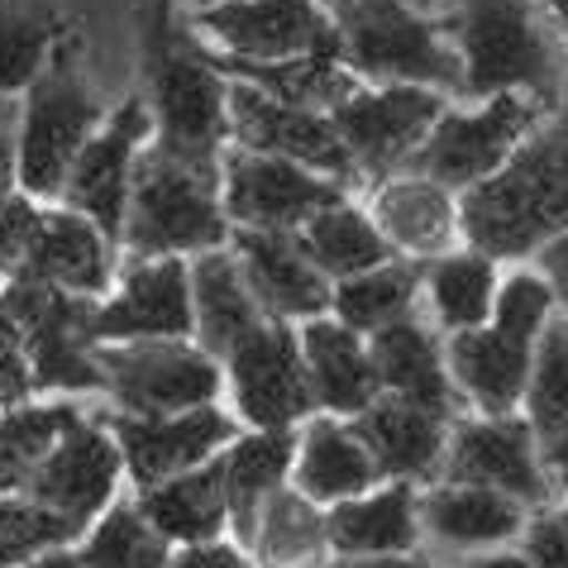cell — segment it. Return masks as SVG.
Instances as JSON below:
<instances>
[{
  "instance_id": "3",
  "label": "cell",
  "mask_w": 568,
  "mask_h": 568,
  "mask_svg": "<svg viewBox=\"0 0 568 568\" xmlns=\"http://www.w3.org/2000/svg\"><path fill=\"white\" fill-rule=\"evenodd\" d=\"M535 6L540 0H459V10L439 20L464 62L468 97L493 101L520 91L549 110L564 101L568 62Z\"/></svg>"
},
{
  "instance_id": "10",
  "label": "cell",
  "mask_w": 568,
  "mask_h": 568,
  "mask_svg": "<svg viewBox=\"0 0 568 568\" xmlns=\"http://www.w3.org/2000/svg\"><path fill=\"white\" fill-rule=\"evenodd\" d=\"M10 306L24 321L29 368H34V392H105L101 344L91 335L97 321V296H72L39 282H6Z\"/></svg>"
},
{
  "instance_id": "33",
  "label": "cell",
  "mask_w": 568,
  "mask_h": 568,
  "mask_svg": "<svg viewBox=\"0 0 568 568\" xmlns=\"http://www.w3.org/2000/svg\"><path fill=\"white\" fill-rule=\"evenodd\" d=\"M139 511L149 516V526L163 535L168 545H206L220 540L230 526V507H225V483H220L215 459L201 468H186L168 483L144 487Z\"/></svg>"
},
{
  "instance_id": "54",
  "label": "cell",
  "mask_w": 568,
  "mask_h": 568,
  "mask_svg": "<svg viewBox=\"0 0 568 568\" xmlns=\"http://www.w3.org/2000/svg\"><path fill=\"white\" fill-rule=\"evenodd\" d=\"M172 6H192V10H211V6H225V0H172Z\"/></svg>"
},
{
  "instance_id": "2",
  "label": "cell",
  "mask_w": 568,
  "mask_h": 568,
  "mask_svg": "<svg viewBox=\"0 0 568 568\" xmlns=\"http://www.w3.org/2000/svg\"><path fill=\"white\" fill-rule=\"evenodd\" d=\"M464 240L487 258H526L568 230V91L493 178L459 196Z\"/></svg>"
},
{
  "instance_id": "28",
  "label": "cell",
  "mask_w": 568,
  "mask_h": 568,
  "mask_svg": "<svg viewBox=\"0 0 568 568\" xmlns=\"http://www.w3.org/2000/svg\"><path fill=\"white\" fill-rule=\"evenodd\" d=\"M373 483H377V464L368 445L358 439L354 420H339V416L306 420L302 439H296L292 487H302L321 507H339L349 497L373 493Z\"/></svg>"
},
{
  "instance_id": "27",
  "label": "cell",
  "mask_w": 568,
  "mask_h": 568,
  "mask_svg": "<svg viewBox=\"0 0 568 568\" xmlns=\"http://www.w3.org/2000/svg\"><path fill=\"white\" fill-rule=\"evenodd\" d=\"M292 464H296L292 430H248V435H234L230 445L215 454L220 483H225L230 530L240 535V545H254L263 501L292 478Z\"/></svg>"
},
{
  "instance_id": "46",
  "label": "cell",
  "mask_w": 568,
  "mask_h": 568,
  "mask_svg": "<svg viewBox=\"0 0 568 568\" xmlns=\"http://www.w3.org/2000/svg\"><path fill=\"white\" fill-rule=\"evenodd\" d=\"M10 182H20V115L0 97V196H10Z\"/></svg>"
},
{
  "instance_id": "22",
  "label": "cell",
  "mask_w": 568,
  "mask_h": 568,
  "mask_svg": "<svg viewBox=\"0 0 568 568\" xmlns=\"http://www.w3.org/2000/svg\"><path fill=\"white\" fill-rule=\"evenodd\" d=\"M110 248L115 244L82 211H43L34 234H29L24 258L10 277L58 287L72 296H101L110 287V267H115Z\"/></svg>"
},
{
  "instance_id": "32",
  "label": "cell",
  "mask_w": 568,
  "mask_h": 568,
  "mask_svg": "<svg viewBox=\"0 0 568 568\" xmlns=\"http://www.w3.org/2000/svg\"><path fill=\"white\" fill-rule=\"evenodd\" d=\"M420 520L445 545L487 549V545H501L511 535H520L526 501L497 493V487H478V483H439L420 497Z\"/></svg>"
},
{
  "instance_id": "24",
  "label": "cell",
  "mask_w": 568,
  "mask_h": 568,
  "mask_svg": "<svg viewBox=\"0 0 568 568\" xmlns=\"http://www.w3.org/2000/svg\"><path fill=\"white\" fill-rule=\"evenodd\" d=\"M302 358H306L315 406L325 416L354 420L358 412H368L383 397V377H377L373 349L363 344L358 329L335 321V315H315V321L302 325Z\"/></svg>"
},
{
  "instance_id": "29",
  "label": "cell",
  "mask_w": 568,
  "mask_h": 568,
  "mask_svg": "<svg viewBox=\"0 0 568 568\" xmlns=\"http://www.w3.org/2000/svg\"><path fill=\"white\" fill-rule=\"evenodd\" d=\"M215 62L230 82L258 87L263 97L302 105V110H335L358 91V77L344 68L339 34L321 43V49L282 58V62H248V58H225V53H215Z\"/></svg>"
},
{
  "instance_id": "5",
  "label": "cell",
  "mask_w": 568,
  "mask_h": 568,
  "mask_svg": "<svg viewBox=\"0 0 568 568\" xmlns=\"http://www.w3.org/2000/svg\"><path fill=\"white\" fill-rule=\"evenodd\" d=\"M335 29L344 68L358 82L464 91V62L439 20H425L406 0H335Z\"/></svg>"
},
{
  "instance_id": "14",
  "label": "cell",
  "mask_w": 568,
  "mask_h": 568,
  "mask_svg": "<svg viewBox=\"0 0 568 568\" xmlns=\"http://www.w3.org/2000/svg\"><path fill=\"white\" fill-rule=\"evenodd\" d=\"M144 144H149V105L130 97L87 139V149L77 153V163H72L68 186H62L68 211H82L110 244L124 240L134 163H139V153H144Z\"/></svg>"
},
{
  "instance_id": "15",
  "label": "cell",
  "mask_w": 568,
  "mask_h": 568,
  "mask_svg": "<svg viewBox=\"0 0 568 568\" xmlns=\"http://www.w3.org/2000/svg\"><path fill=\"white\" fill-rule=\"evenodd\" d=\"M230 139L248 153L287 158V163L325 172V178H335V182H349L358 172L329 115L273 101V97H263L258 87H244V82L230 87Z\"/></svg>"
},
{
  "instance_id": "47",
  "label": "cell",
  "mask_w": 568,
  "mask_h": 568,
  "mask_svg": "<svg viewBox=\"0 0 568 568\" xmlns=\"http://www.w3.org/2000/svg\"><path fill=\"white\" fill-rule=\"evenodd\" d=\"M172 568H254L244 559L240 545L230 540H206V545H186L178 559H172Z\"/></svg>"
},
{
  "instance_id": "34",
  "label": "cell",
  "mask_w": 568,
  "mask_h": 568,
  "mask_svg": "<svg viewBox=\"0 0 568 568\" xmlns=\"http://www.w3.org/2000/svg\"><path fill=\"white\" fill-rule=\"evenodd\" d=\"M296 240H302L306 258L321 267L329 282L373 273V267H383V263L397 258V248H392L387 234L373 225V215L354 211L349 201H339V206L311 215L306 225L296 230Z\"/></svg>"
},
{
  "instance_id": "25",
  "label": "cell",
  "mask_w": 568,
  "mask_h": 568,
  "mask_svg": "<svg viewBox=\"0 0 568 568\" xmlns=\"http://www.w3.org/2000/svg\"><path fill=\"white\" fill-rule=\"evenodd\" d=\"M368 349H373V363H377V377H383L387 397L425 406V412H435L445 420L459 412V387H454L449 358L439 354L435 335L416 321V315H402V321H392V325L377 329V335H368Z\"/></svg>"
},
{
  "instance_id": "35",
  "label": "cell",
  "mask_w": 568,
  "mask_h": 568,
  "mask_svg": "<svg viewBox=\"0 0 568 568\" xmlns=\"http://www.w3.org/2000/svg\"><path fill=\"white\" fill-rule=\"evenodd\" d=\"M82 420L77 402H10L0 412V493H24L49 449Z\"/></svg>"
},
{
  "instance_id": "36",
  "label": "cell",
  "mask_w": 568,
  "mask_h": 568,
  "mask_svg": "<svg viewBox=\"0 0 568 568\" xmlns=\"http://www.w3.org/2000/svg\"><path fill=\"white\" fill-rule=\"evenodd\" d=\"M420 287H425V263L420 258H392L383 267H373V273L335 282L329 315L344 321L349 329H358V335H377L383 325L412 315Z\"/></svg>"
},
{
  "instance_id": "20",
  "label": "cell",
  "mask_w": 568,
  "mask_h": 568,
  "mask_svg": "<svg viewBox=\"0 0 568 568\" xmlns=\"http://www.w3.org/2000/svg\"><path fill=\"white\" fill-rule=\"evenodd\" d=\"M445 483L497 487V493L526 501V507H545L549 483H545V459H540V445H535L530 420H516V416L459 420L445 454Z\"/></svg>"
},
{
  "instance_id": "21",
  "label": "cell",
  "mask_w": 568,
  "mask_h": 568,
  "mask_svg": "<svg viewBox=\"0 0 568 568\" xmlns=\"http://www.w3.org/2000/svg\"><path fill=\"white\" fill-rule=\"evenodd\" d=\"M234 258L244 267V282L254 287L258 306L277 321H315L329 315L335 282L306 258L296 234L282 230H234L230 234Z\"/></svg>"
},
{
  "instance_id": "41",
  "label": "cell",
  "mask_w": 568,
  "mask_h": 568,
  "mask_svg": "<svg viewBox=\"0 0 568 568\" xmlns=\"http://www.w3.org/2000/svg\"><path fill=\"white\" fill-rule=\"evenodd\" d=\"M526 420L535 439H549L568 425V315L549 321L530 363V387H526Z\"/></svg>"
},
{
  "instance_id": "16",
  "label": "cell",
  "mask_w": 568,
  "mask_h": 568,
  "mask_svg": "<svg viewBox=\"0 0 568 568\" xmlns=\"http://www.w3.org/2000/svg\"><path fill=\"white\" fill-rule=\"evenodd\" d=\"M110 435H115V445L124 454V473L139 487H153V483L178 478L186 468L211 464L240 435V425L211 402V406H192V412H178V416L115 412L110 416Z\"/></svg>"
},
{
  "instance_id": "4",
  "label": "cell",
  "mask_w": 568,
  "mask_h": 568,
  "mask_svg": "<svg viewBox=\"0 0 568 568\" xmlns=\"http://www.w3.org/2000/svg\"><path fill=\"white\" fill-rule=\"evenodd\" d=\"M555 292L540 273H511L497 292L493 321L449 335V373L483 416H511L526 402L530 363L540 344Z\"/></svg>"
},
{
  "instance_id": "44",
  "label": "cell",
  "mask_w": 568,
  "mask_h": 568,
  "mask_svg": "<svg viewBox=\"0 0 568 568\" xmlns=\"http://www.w3.org/2000/svg\"><path fill=\"white\" fill-rule=\"evenodd\" d=\"M39 206L29 196H0V277L10 282V273L20 267L24 248H29V234L39 225Z\"/></svg>"
},
{
  "instance_id": "38",
  "label": "cell",
  "mask_w": 568,
  "mask_h": 568,
  "mask_svg": "<svg viewBox=\"0 0 568 568\" xmlns=\"http://www.w3.org/2000/svg\"><path fill=\"white\" fill-rule=\"evenodd\" d=\"M425 287H430V306L449 335L478 329V325L493 321V311H497V292H501L497 258L478 254V248H468V254H445L425 267Z\"/></svg>"
},
{
  "instance_id": "8",
  "label": "cell",
  "mask_w": 568,
  "mask_h": 568,
  "mask_svg": "<svg viewBox=\"0 0 568 568\" xmlns=\"http://www.w3.org/2000/svg\"><path fill=\"white\" fill-rule=\"evenodd\" d=\"M105 392L130 416H178L211 406L225 387V368L201 344L186 339H134L101 344Z\"/></svg>"
},
{
  "instance_id": "45",
  "label": "cell",
  "mask_w": 568,
  "mask_h": 568,
  "mask_svg": "<svg viewBox=\"0 0 568 568\" xmlns=\"http://www.w3.org/2000/svg\"><path fill=\"white\" fill-rule=\"evenodd\" d=\"M526 564L530 568H568V507L540 511L526 535Z\"/></svg>"
},
{
  "instance_id": "55",
  "label": "cell",
  "mask_w": 568,
  "mask_h": 568,
  "mask_svg": "<svg viewBox=\"0 0 568 568\" xmlns=\"http://www.w3.org/2000/svg\"><path fill=\"white\" fill-rule=\"evenodd\" d=\"M6 406H10V397H6V392H0V412H6Z\"/></svg>"
},
{
  "instance_id": "17",
  "label": "cell",
  "mask_w": 568,
  "mask_h": 568,
  "mask_svg": "<svg viewBox=\"0 0 568 568\" xmlns=\"http://www.w3.org/2000/svg\"><path fill=\"white\" fill-rule=\"evenodd\" d=\"M124 473V454L110 435V425H72L68 435L49 449V459L34 468L24 497H34L39 507L68 516L77 530H87L97 516L115 507V487Z\"/></svg>"
},
{
  "instance_id": "48",
  "label": "cell",
  "mask_w": 568,
  "mask_h": 568,
  "mask_svg": "<svg viewBox=\"0 0 568 568\" xmlns=\"http://www.w3.org/2000/svg\"><path fill=\"white\" fill-rule=\"evenodd\" d=\"M540 277L549 282L555 302H559L564 315H568V230L559 234V240H549V244L540 248Z\"/></svg>"
},
{
  "instance_id": "31",
  "label": "cell",
  "mask_w": 568,
  "mask_h": 568,
  "mask_svg": "<svg viewBox=\"0 0 568 568\" xmlns=\"http://www.w3.org/2000/svg\"><path fill=\"white\" fill-rule=\"evenodd\" d=\"M192 302H196V335L201 349L211 358H225L248 329L267 321L258 306L254 287L244 282V267L234 258V248H211L196 254L192 263Z\"/></svg>"
},
{
  "instance_id": "13",
  "label": "cell",
  "mask_w": 568,
  "mask_h": 568,
  "mask_svg": "<svg viewBox=\"0 0 568 568\" xmlns=\"http://www.w3.org/2000/svg\"><path fill=\"white\" fill-rule=\"evenodd\" d=\"M439 115H445V97L435 87H358L349 101L329 110L354 168L377 178L412 163Z\"/></svg>"
},
{
  "instance_id": "18",
  "label": "cell",
  "mask_w": 568,
  "mask_h": 568,
  "mask_svg": "<svg viewBox=\"0 0 568 568\" xmlns=\"http://www.w3.org/2000/svg\"><path fill=\"white\" fill-rule=\"evenodd\" d=\"M192 29L215 39L225 58L248 62H282L339 34L335 14H325L315 0H225V6L196 10Z\"/></svg>"
},
{
  "instance_id": "30",
  "label": "cell",
  "mask_w": 568,
  "mask_h": 568,
  "mask_svg": "<svg viewBox=\"0 0 568 568\" xmlns=\"http://www.w3.org/2000/svg\"><path fill=\"white\" fill-rule=\"evenodd\" d=\"M329 520V549L339 559L354 555H412L420 535V501L412 483H392L377 493L349 497L325 511Z\"/></svg>"
},
{
  "instance_id": "26",
  "label": "cell",
  "mask_w": 568,
  "mask_h": 568,
  "mask_svg": "<svg viewBox=\"0 0 568 568\" xmlns=\"http://www.w3.org/2000/svg\"><path fill=\"white\" fill-rule=\"evenodd\" d=\"M373 225L387 234V244L406 258H445V248H454L459 230V201L449 186H439L435 178H397L383 182L373 196Z\"/></svg>"
},
{
  "instance_id": "1",
  "label": "cell",
  "mask_w": 568,
  "mask_h": 568,
  "mask_svg": "<svg viewBox=\"0 0 568 568\" xmlns=\"http://www.w3.org/2000/svg\"><path fill=\"white\" fill-rule=\"evenodd\" d=\"M139 53H144L149 101H153V149L178 163L220 178V158L230 139V77L211 49H201L196 29L178 20L172 0H144Z\"/></svg>"
},
{
  "instance_id": "50",
  "label": "cell",
  "mask_w": 568,
  "mask_h": 568,
  "mask_svg": "<svg viewBox=\"0 0 568 568\" xmlns=\"http://www.w3.org/2000/svg\"><path fill=\"white\" fill-rule=\"evenodd\" d=\"M335 568H430L420 555H354V559H339Z\"/></svg>"
},
{
  "instance_id": "6",
  "label": "cell",
  "mask_w": 568,
  "mask_h": 568,
  "mask_svg": "<svg viewBox=\"0 0 568 568\" xmlns=\"http://www.w3.org/2000/svg\"><path fill=\"white\" fill-rule=\"evenodd\" d=\"M234 234L225 201H220V178L178 163V158L144 149L134 163L130 215H124V244L139 258H182L225 248Z\"/></svg>"
},
{
  "instance_id": "9",
  "label": "cell",
  "mask_w": 568,
  "mask_h": 568,
  "mask_svg": "<svg viewBox=\"0 0 568 568\" xmlns=\"http://www.w3.org/2000/svg\"><path fill=\"white\" fill-rule=\"evenodd\" d=\"M549 115V105H540L535 97H493L483 110L459 115V110H445L439 124L430 130V139L420 144V153L406 163V172H420V178H435L449 192H468L483 178L507 163V158L526 144V139L540 130V120Z\"/></svg>"
},
{
  "instance_id": "39",
  "label": "cell",
  "mask_w": 568,
  "mask_h": 568,
  "mask_svg": "<svg viewBox=\"0 0 568 568\" xmlns=\"http://www.w3.org/2000/svg\"><path fill=\"white\" fill-rule=\"evenodd\" d=\"M62 34L68 24L43 0H0V97L34 87Z\"/></svg>"
},
{
  "instance_id": "37",
  "label": "cell",
  "mask_w": 568,
  "mask_h": 568,
  "mask_svg": "<svg viewBox=\"0 0 568 568\" xmlns=\"http://www.w3.org/2000/svg\"><path fill=\"white\" fill-rule=\"evenodd\" d=\"M254 549L267 568H315L329 549V520L321 511V501H311L302 487L282 483L263 501Z\"/></svg>"
},
{
  "instance_id": "43",
  "label": "cell",
  "mask_w": 568,
  "mask_h": 568,
  "mask_svg": "<svg viewBox=\"0 0 568 568\" xmlns=\"http://www.w3.org/2000/svg\"><path fill=\"white\" fill-rule=\"evenodd\" d=\"M0 392L10 402L34 397V368H29V339H24V321L10 306L6 287H0Z\"/></svg>"
},
{
  "instance_id": "53",
  "label": "cell",
  "mask_w": 568,
  "mask_h": 568,
  "mask_svg": "<svg viewBox=\"0 0 568 568\" xmlns=\"http://www.w3.org/2000/svg\"><path fill=\"white\" fill-rule=\"evenodd\" d=\"M540 6L555 14V24H559V34L568 39V0H540Z\"/></svg>"
},
{
  "instance_id": "49",
  "label": "cell",
  "mask_w": 568,
  "mask_h": 568,
  "mask_svg": "<svg viewBox=\"0 0 568 568\" xmlns=\"http://www.w3.org/2000/svg\"><path fill=\"white\" fill-rule=\"evenodd\" d=\"M540 459H545V468L555 473L559 487L568 493V425H564V430H555L549 439H540Z\"/></svg>"
},
{
  "instance_id": "52",
  "label": "cell",
  "mask_w": 568,
  "mask_h": 568,
  "mask_svg": "<svg viewBox=\"0 0 568 568\" xmlns=\"http://www.w3.org/2000/svg\"><path fill=\"white\" fill-rule=\"evenodd\" d=\"M459 568H530L526 555H483V559H468Z\"/></svg>"
},
{
  "instance_id": "7",
  "label": "cell",
  "mask_w": 568,
  "mask_h": 568,
  "mask_svg": "<svg viewBox=\"0 0 568 568\" xmlns=\"http://www.w3.org/2000/svg\"><path fill=\"white\" fill-rule=\"evenodd\" d=\"M101 105L91 97L82 62H77V39L62 34L39 72V82L24 91L20 110V192L29 201H53L72 178L77 153L101 130Z\"/></svg>"
},
{
  "instance_id": "11",
  "label": "cell",
  "mask_w": 568,
  "mask_h": 568,
  "mask_svg": "<svg viewBox=\"0 0 568 568\" xmlns=\"http://www.w3.org/2000/svg\"><path fill=\"white\" fill-rule=\"evenodd\" d=\"M220 363L230 373L234 412L254 430H292L296 420L315 412V392L302 358V329L292 321L267 315Z\"/></svg>"
},
{
  "instance_id": "23",
  "label": "cell",
  "mask_w": 568,
  "mask_h": 568,
  "mask_svg": "<svg viewBox=\"0 0 568 568\" xmlns=\"http://www.w3.org/2000/svg\"><path fill=\"white\" fill-rule=\"evenodd\" d=\"M358 439L368 445L377 478L392 483H425L435 473H445V454H449V420L412 406L402 397H377L368 412L354 416Z\"/></svg>"
},
{
  "instance_id": "40",
  "label": "cell",
  "mask_w": 568,
  "mask_h": 568,
  "mask_svg": "<svg viewBox=\"0 0 568 568\" xmlns=\"http://www.w3.org/2000/svg\"><path fill=\"white\" fill-rule=\"evenodd\" d=\"M82 568H172L168 540L149 526L139 507L115 501L82 545Z\"/></svg>"
},
{
  "instance_id": "12",
  "label": "cell",
  "mask_w": 568,
  "mask_h": 568,
  "mask_svg": "<svg viewBox=\"0 0 568 568\" xmlns=\"http://www.w3.org/2000/svg\"><path fill=\"white\" fill-rule=\"evenodd\" d=\"M220 201L234 230H282L296 234L311 215L344 201V182L311 172L287 158H267L248 149H225L220 158Z\"/></svg>"
},
{
  "instance_id": "19",
  "label": "cell",
  "mask_w": 568,
  "mask_h": 568,
  "mask_svg": "<svg viewBox=\"0 0 568 568\" xmlns=\"http://www.w3.org/2000/svg\"><path fill=\"white\" fill-rule=\"evenodd\" d=\"M91 335H97V344L196 335L192 267H186V258H139L130 273H124L120 292L97 306Z\"/></svg>"
},
{
  "instance_id": "51",
  "label": "cell",
  "mask_w": 568,
  "mask_h": 568,
  "mask_svg": "<svg viewBox=\"0 0 568 568\" xmlns=\"http://www.w3.org/2000/svg\"><path fill=\"white\" fill-rule=\"evenodd\" d=\"M24 568H82V555H72V549H43L39 559H29Z\"/></svg>"
},
{
  "instance_id": "42",
  "label": "cell",
  "mask_w": 568,
  "mask_h": 568,
  "mask_svg": "<svg viewBox=\"0 0 568 568\" xmlns=\"http://www.w3.org/2000/svg\"><path fill=\"white\" fill-rule=\"evenodd\" d=\"M77 530L68 516H58L49 507H39L24 493H0V568H24L29 559H39L43 549L72 545Z\"/></svg>"
}]
</instances>
